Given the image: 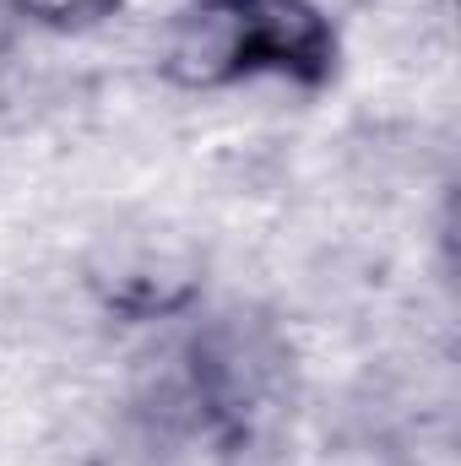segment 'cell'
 I'll list each match as a JSON object with an SVG mask.
<instances>
[{
	"mask_svg": "<svg viewBox=\"0 0 461 466\" xmlns=\"http://www.w3.org/2000/svg\"><path fill=\"white\" fill-rule=\"evenodd\" d=\"M11 16L49 27V33H77V27H98L125 11V0H0Z\"/></svg>",
	"mask_w": 461,
	"mask_h": 466,
	"instance_id": "277c9868",
	"label": "cell"
},
{
	"mask_svg": "<svg viewBox=\"0 0 461 466\" xmlns=\"http://www.w3.org/2000/svg\"><path fill=\"white\" fill-rule=\"evenodd\" d=\"M255 11V76L293 87H326L343 66V38L315 0H250Z\"/></svg>",
	"mask_w": 461,
	"mask_h": 466,
	"instance_id": "3957f363",
	"label": "cell"
},
{
	"mask_svg": "<svg viewBox=\"0 0 461 466\" xmlns=\"http://www.w3.org/2000/svg\"><path fill=\"white\" fill-rule=\"evenodd\" d=\"M288 358L266 326H244L239 315L207 320L185 348V390L201 423L218 440H250L282 390Z\"/></svg>",
	"mask_w": 461,
	"mask_h": 466,
	"instance_id": "6da1fadb",
	"label": "cell"
},
{
	"mask_svg": "<svg viewBox=\"0 0 461 466\" xmlns=\"http://www.w3.org/2000/svg\"><path fill=\"white\" fill-rule=\"evenodd\" d=\"M158 71L185 93H223L255 76L250 0H185L158 33Z\"/></svg>",
	"mask_w": 461,
	"mask_h": 466,
	"instance_id": "7a4b0ae2",
	"label": "cell"
}]
</instances>
